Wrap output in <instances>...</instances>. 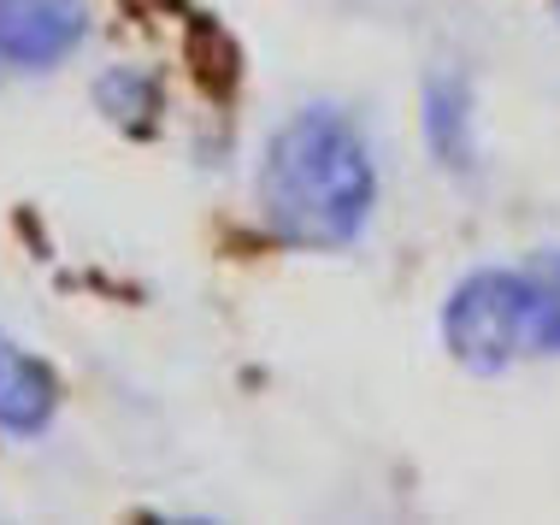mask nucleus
Segmentation results:
<instances>
[{
    "mask_svg": "<svg viewBox=\"0 0 560 525\" xmlns=\"http://www.w3.org/2000/svg\"><path fill=\"white\" fill-rule=\"evenodd\" d=\"M377 207L372 148L337 107H301L266 142L260 213L295 248H342Z\"/></svg>",
    "mask_w": 560,
    "mask_h": 525,
    "instance_id": "f257e3e1",
    "label": "nucleus"
},
{
    "mask_svg": "<svg viewBox=\"0 0 560 525\" xmlns=\"http://www.w3.org/2000/svg\"><path fill=\"white\" fill-rule=\"evenodd\" d=\"M443 342L466 372H508L513 360L537 354V283L532 272L478 266L448 290L443 302Z\"/></svg>",
    "mask_w": 560,
    "mask_h": 525,
    "instance_id": "f03ea898",
    "label": "nucleus"
},
{
    "mask_svg": "<svg viewBox=\"0 0 560 525\" xmlns=\"http://www.w3.org/2000/svg\"><path fill=\"white\" fill-rule=\"evenodd\" d=\"M89 36V0H0V66L48 71Z\"/></svg>",
    "mask_w": 560,
    "mask_h": 525,
    "instance_id": "7ed1b4c3",
    "label": "nucleus"
},
{
    "mask_svg": "<svg viewBox=\"0 0 560 525\" xmlns=\"http://www.w3.org/2000/svg\"><path fill=\"white\" fill-rule=\"evenodd\" d=\"M54 408H59L54 372L0 331V425L19 431V438H36V431L54 419Z\"/></svg>",
    "mask_w": 560,
    "mask_h": 525,
    "instance_id": "20e7f679",
    "label": "nucleus"
},
{
    "mask_svg": "<svg viewBox=\"0 0 560 525\" xmlns=\"http://www.w3.org/2000/svg\"><path fill=\"white\" fill-rule=\"evenodd\" d=\"M425 142L454 172L472 160V95H466L460 78H431V89H425Z\"/></svg>",
    "mask_w": 560,
    "mask_h": 525,
    "instance_id": "39448f33",
    "label": "nucleus"
},
{
    "mask_svg": "<svg viewBox=\"0 0 560 525\" xmlns=\"http://www.w3.org/2000/svg\"><path fill=\"white\" fill-rule=\"evenodd\" d=\"M95 101H101V113H107L113 125L142 130L148 118L160 113V83L148 78V71H136V66H113L107 78L95 83Z\"/></svg>",
    "mask_w": 560,
    "mask_h": 525,
    "instance_id": "423d86ee",
    "label": "nucleus"
},
{
    "mask_svg": "<svg viewBox=\"0 0 560 525\" xmlns=\"http://www.w3.org/2000/svg\"><path fill=\"white\" fill-rule=\"evenodd\" d=\"M532 283H537V337L549 354H560V254L532 266Z\"/></svg>",
    "mask_w": 560,
    "mask_h": 525,
    "instance_id": "0eeeda50",
    "label": "nucleus"
}]
</instances>
